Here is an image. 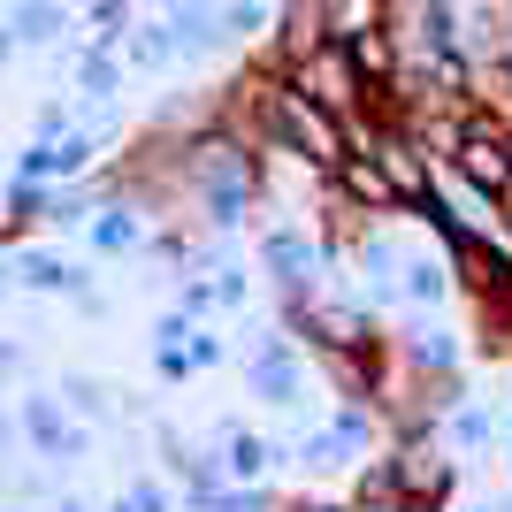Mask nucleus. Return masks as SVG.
<instances>
[{"mask_svg": "<svg viewBox=\"0 0 512 512\" xmlns=\"http://www.w3.org/2000/svg\"><path fill=\"white\" fill-rule=\"evenodd\" d=\"M283 130H291V138H299L314 161H344V130L329 123V115H321L306 92H291V100H283Z\"/></svg>", "mask_w": 512, "mask_h": 512, "instance_id": "1", "label": "nucleus"}, {"mask_svg": "<svg viewBox=\"0 0 512 512\" xmlns=\"http://www.w3.org/2000/svg\"><path fill=\"white\" fill-rule=\"evenodd\" d=\"M306 92H314L321 107H352V100H360V85H352V62H344V54H321V62L306 69Z\"/></svg>", "mask_w": 512, "mask_h": 512, "instance_id": "2", "label": "nucleus"}, {"mask_svg": "<svg viewBox=\"0 0 512 512\" xmlns=\"http://www.w3.org/2000/svg\"><path fill=\"white\" fill-rule=\"evenodd\" d=\"M467 176L482 184V192H505V184H512V161H505V153L490 146V138H482V130L467 138Z\"/></svg>", "mask_w": 512, "mask_h": 512, "instance_id": "3", "label": "nucleus"}, {"mask_svg": "<svg viewBox=\"0 0 512 512\" xmlns=\"http://www.w3.org/2000/svg\"><path fill=\"white\" fill-rule=\"evenodd\" d=\"M344 184H352L360 199H390V176H383V169H367V161H352V169H344Z\"/></svg>", "mask_w": 512, "mask_h": 512, "instance_id": "4", "label": "nucleus"}, {"mask_svg": "<svg viewBox=\"0 0 512 512\" xmlns=\"http://www.w3.org/2000/svg\"><path fill=\"white\" fill-rule=\"evenodd\" d=\"M367 8H375V0H329V23H337V31H352V39H360Z\"/></svg>", "mask_w": 512, "mask_h": 512, "instance_id": "5", "label": "nucleus"}]
</instances>
